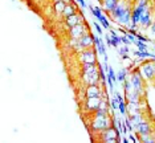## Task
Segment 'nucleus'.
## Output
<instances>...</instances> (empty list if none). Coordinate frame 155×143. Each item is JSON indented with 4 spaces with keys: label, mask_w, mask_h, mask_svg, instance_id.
<instances>
[{
    "label": "nucleus",
    "mask_w": 155,
    "mask_h": 143,
    "mask_svg": "<svg viewBox=\"0 0 155 143\" xmlns=\"http://www.w3.org/2000/svg\"><path fill=\"white\" fill-rule=\"evenodd\" d=\"M139 73L146 81H155V61H149L140 65Z\"/></svg>",
    "instance_id": "f03ea898"
},
{
    "label": "nucleus",
    "mask_w": 155,
    "mask_h": 143,
    "mask_svg": "<svg viewBox=\"0 0 155 143\" xmlns=\"http://www.w3.org/2000/svg\"><path fill=\"white\" fill-rule=\"evenodd\" d=\"M98 20H100V23H101V25H102V27H105V28H106V29H110V23H109L107 17L105 16V15H102V16H101Z\"/></svg>",
    "instance_id": "5701e85b"
},
{
    "label": "nucleus",
    "mask_w": 155,
    "mask_h": 143,
    "mask_svg": "<svg viewBox=\"0 0 155 143\" xmlns=\"http://www.w3.org/2000/svg\"><path fill=\"white\" fill-rule=\"evenodd\" d=\"M97 2H101V3H102V2H104V0H97Z\"/></svg>",
    "instance_id": "4c0bfd02"
},
{
    "label": "nucleus",
    "mask_w": 155,
    "mask_h": 143,
    "mask_svg": "<svg viewBox=\"0 0 155 143\" xmlns=\"http://www.w3.org/2000/svg\"><path fill=\"white\" fill-rule=\"evenodd\" d=\"M121 41H122V43L125 44V45H129L130 43H131V41H130V40L127 39V36H126V34H125V36H122V37H121Z\"/></svg>",
    "instance_id": "2f4dec72"
},
{
    "label": "nucleus",
    "mask_w": 155,
    "mask_h": 143,
    "mask_svg": "<svg viewBox=\"0 0 155 143\" xmlns=\"http://www.w3.org/2000/svg\"><path fill=\"white\" fill-rule=\"evenodd\" d=\"M155 21L154 17H153V12H151V8L149 7V8L146 9V11L143 12L142 17H140V23L139 25L142 28H150L151 25H153V23Z\"/></svg>",
    "instance_id": "1a4fd4ad"
},
{
    "label": "nucleus",
    "mask_w": 155,
    "mask_h": 143,
    "mask_svg": "<svg viewBox=\"0 0 155 143\" xmlns=\"http://www.w3.org/2000/svg\"><path fill=\"white\" fill-rule=\"evenodd\" d=\"M89 8H90L91 15H93L94 17H97V19H100V17L104 15V13H102V9L100 8V7H89Z\"/></svg>",
    "instance_id": "aec40b11"
},
{
    "label": "nucleus",
    "mask_w": 155,
    "mask_h": 143,
    "mask_svg": "<svg viewBox=\"0 0 155 143\" xmlns=\"http://www.w3.org/2000/svg\"><path fill=\"white\" fill-rule=\"evenodd\" d=\"M129 119H130V122H131V125H133V128H134V130H135L137 126H138L140 122L144 121V119H143V114L140 113V111H135V113H130V114H129Z\"/></svg>",
    "instance_id": "ddd939ff"
},
{
    "label": "nucleus",
    "mask_w": 155,
    "mask_h": 143,
    "mask_svg": "<svg viewBox=\"0 0 155 143\" xmlns=\"http://www.w3.org/2000/svg\"><path fill=\"white\" fill-rule=\"evenodd\" d=\"M68 3H65V2H57V3H54L53 4V12L56 13L57 16H62V13H64L65 11V7Z\"/></svg>",
    "instance_id": "f3484780"
},
{
    "label": "nucleus",
    "mask_w": 155,
    "mask_h": 143,
    "mask_svg": "<svg viewBox=\"0 0 155 143\" xmlns=\"http://www.w3.org/2000/svg\"><path fill=\"white\" fill-rule=\"evenodd\" d=\"M82 23H85V19H84V16L81 15L80 12L65 19V24L68 25V28H73V27L78 25V24H82Z\"/></svg>",
    "instance_id": "f8f14e48"
},
{
    "label": "nucleus",
    "mask_w": 155,
    "mask_h": 143,
    "mask_svg": "<svg viewBox=\"0 0 155 143\" xmlns=\"http://www.w3.org/2000/svg\"><path fill=\"white\" fill-rule=\"evenodd\" d=\"M129 81L131 82V85H133V89L135 90V92H138L140 96H143V93H144V85H143V77L140 76V73H139V69H134V70L130 73V76H129Z\"/></svg>",
    "instance_id": "f257e3e1"
},
{
    "label": "nucleus",
    "mask_w": 155,
    "mask_h": 143,
    "mask_svg": "<svg viewBox=\"0 0 155 143\" xmlns=\"http://www.w3.org/2000/svg\"><path fill=\"white\" fill-rule=\"evenodd\" d=\"M78 60L81 64H97V53L96 48H89L78 53Z\"/></svg>",
    "instance_id": "20e7f679"
},
{
    "label": "nucleus",
    "mask_w": 155,
    "mask_h": 143,
    "mask_svg": "<svg viewBox=\"0 0 155 143\" xmlns=\"http://www.w3.org/2000/svg\"><path fill=\"white\" fill-rule=\"evenodd\" d=\"M126 76H127V70H121L117 74V81H119V82H125L126 81Z\"/></svg>",
    "instance_id": "b1692460"
},
{
    "label": "nucleus",
    "mask_w": 155,
    "mask_h": 143,
    "mask_svg": "<svg viewBox=\"0 0 155 143\" xmlns=\"http://www.w3.org/2000/svg\"><path fill=\"white\" fill-rule=\"evenodd\" d=\"M94 28H96V32H97V34L98 36H101L102 34V29H101V25L98 23H94Z\"/></svg>",
    "instance_id": "7c9ffc66"
},
{
    "label": "nucleus",
    "mask_w": 155,
    "mask_h": 143,
    "mask_svg": "<svg viewBox=\"0 0 155 143\" xmlns=\"http://www.w3.org/2000/svg\"><path fill=\"white\" fill-rule=\"evenodd\" d=\"M53 2H54V3H57V2H61V0H53Z\"/></svg>",
    "instance_id": "e433bc0d"
},
{
    "label": "nucleus",
    "mask_w": 155,
    "mask_h": 143,
    "mask_svg": "<svg viewBox=\"0 0 155 143\" xmlns=\"http://www.w3.org/2000/svg\"><path fill=\"white\" fill-rule=\"evenodd\" d=\"M102 143H117V139H109V141H102Z\"/></svg>",
    "instance_id": "72a5a7b5"
},
{
    "label": "nucleus",
    "mask_w": 155,
    "mask_h": 143,
    "mask_svg": "<svg viewBox=\"0 0 155 143\" xmlns=\"http://www.w3.org/2000/svg\"><path fill=\"white\" fill-rule=\"evenodd\" d=\"M110 106H111V109H118V106H119V99L117 98V96H114L113 98L110 99Z\"/></svg>",
    "instance_id": "393cba45"
},
{
    "label": "nucleus",
    "mask_w": 155,
    "mask_h": 143,
    "mask_svg": "<svg viewBox=\"0 0 155 143\" xmlns=\"http://www.w3.org/2000/svg\"><path fill=\"white\" fill-rule=\"evenodd\" d=\"M101 102H102L101 97H96V98H86L85 102H84V107H85V110L89 111V113H94V111L100 107Z\"/></svg>",
    "instance_id": "6e6552de"
},
{
    "label": "nucleus",
    "mask_w": 155,
    "mask_h": 143,
    "mask_svg": "<svg viewBox=\"0 0 155 143\" xmlns=\"http://www.w3.org/2000/svg\"><path fill=\"white\" fill-rule=\"evenodd\" d=\"M133 85H131V82L129 81V80H126L125 81V92H126V94H129V93H131L133 92Z\"/></svg>",
    "instance_id": "bb28decb"
},
{
    "label": "nucleus",
    "mask_w": 155,
    "mask_h": 143,
    "mask_svg": "<svg viewBox=\"0 0 155 143\" xmlns=\"http://www.w3.org/2000/svg\"><path fill=\"white\" fill-rule=\"evenodd\" d=\"M123 143H130V142H129L127 138H125V139H123Z\"/></svg>",
    "instance_id": "c9c22d12"
},
{
    "label": "nucleus",
    "mask_w": 155,
    "mask_h": 143,
    "mask_svg": "<svg viewBox=\"0 0 155 143\" xmlns=\"http://www.w3.org/2000/svg\"><path fill=\"white\" fill-rule=\"evenodd\" d=\"M87 33H90V32H89V27H87L86 23L78 24V25H76L73 28H69V29H68L69 37H70V39H73V40H78L82 36L87 34Z\"/></svg>",
    "instance_id": "7ed1b4c3"
},
{
    "label": "nucleus",
    "mask_w": 155,
    "mask_h": 143,
    "mask_svg": "<svg viewBox=\"0 0 155 143\" xmlns=\"http://www.w3.org/2000/svg\"><path fill=\"white\" fill-rule=\"evenodd\" d=\"M134 56H135V57H142V58H144V57H153V58H155V56H151L149 52H144V50H135V52H134Z\"/></svg>",
    "instance_id": "412c9836"
},
{
    "label": "nucleus",
    "mask_w": 155,
    "mask_h": 143,
    "mask_svg": "<svg viewBox=\"0 0 155 143\" xmlns=\"http://www.w3.org/2000/svg\"><path fill=\"white\" fill-rule=\"evenodd\" d=\"M77 2L80 3V4H81V7H82L84 9H85V8H87V4H86V2H85V0H77Z\"/></svg>",
    "instance_id": "473e14b6"
},
{
    "label": "nucleus",
    "mask_w": 155,
    "mask_h": 143,
    "mask_svg": "<svg viewBox=\"0 0 155 143\" xmlns=\"http://www.w3.org/2000/svg\"><path fill=\"white\" fill-rule=\"evenodd\" d=\"M93 39H94V45H96V49L98 50V53L101 56H106V49H105V45L102 44V40L100 36H94L93 34Z\"/></svg>",
    "instance_id": "dca6fc26"
},
{
    "label": "nucleus",
    "mask_w": 155,
    "mask_h": 143,
    "mask_svg": "<svg viewBox=\"0 0 155 143\" xmlns=\"http://www.w3.org/2000/svg\"><path fill=\"white\" fill-rule=\"evenodd\" d=\"M100 134H101L100 135L101 142L102 141H109V139H117L118 134H119V130H117V128H114L113 126H110L109 128H106V130L101 131Z\"/></svg>",
    "instance_id": "9b49d317"
},
{
    "label": "nucleus",
    "mask_w": 155,
    "mask_h": 143,
    "mask_svg": "<svg viewBox=\"0 0 155 143\" xmlns=\"http://www.w3.org/2000/svg\"><path fill=\"white\" fill-rule=\"evenodd\" d=\"M137 132L139 134V137H144V135H151L153 134V126L149 121H142L137 126Z\"/></svg>",
    "instance_id": "9d476101"
},
{
    "label": "nucleus",
    "mask_w": 155,
    "mask_h": 143,
    "mask_svg": "<svg viewBox=\"0 0 155 143\" xmlns=\"http://www.w3.org/2000/svg\"><path fill=\"white\" fill-rule=\"evenodd\" d=\"M134 44H135L140 50H146V45L143 44V41H137V40H135V43H134Z\"/></svg>",
    "instance_id": "c756f323"
},
{
    "label": "nucleus",
    "mask_w": 155,
    "mask_h": 143,
    "mask_svg": "<svg viewBox=\"0 0 155 143\" xmlns=\"http://www.w3.org/2000/svg\"><path fill=\"white\" fill-rule=\"evenodd\" d=\"M107 77H110L113 81H117V76H115L114 69H113V68H109V70H107Z\"/></svg>",
    "instance_id": "cd10ccee"
},
{
    "label": "nucleus",
    "mask_w": 155,
    "mask_h": 143,
    "mask_svg": "<svg viewBox=\"0 0 155 143\" xmlns=\"http://www.w3.org/2000/svg\"><path fill=\"white\" fill-rule=\"evenodd\" d=\"M118 109H119V111H121V114H126V113H127V106H126L125 101H121V102H119Z\"/></svg>",
    "instance_id": "a878e982"
},
{
    "label": "nucleus",
    "mask_w": 155,
    "mask_h": 143,
    "mask_svg": "<svg viewBox=\"0 0 155 143\" xmlns=\"http://www.w3.org/2000/svg\"><path fill=\"white\" fill-rule=\"evenodd\" d=\"M104 93H106V90L104 92L101 85H90L85 89V98H96V97H101L102 98Z\"/></svg>",
    "instance_id": "0eeeda50"
},
{
    "label": "nucleus",
    "mask_w": 155,
    "mask_h": 143,
    "mask_svg": "<svg viewBox=\"0 0 155 143\" xmlns=\"http://www.w3.org/2000/svg\"><path fill=\"white\" fill-rule=\"evenodd\" d=\"M118 2L119 0H104V2H102V8L105 9V13L109 15V13L115 8V5L118 4Z\"/></svg>",
    "instance_id": "2eb2a0df"
},
{
    "label": "nucleus",
    "mask_w": 155,
    "mask_h": 143,
    "mask_svg": "<svg viewBox=\"0 0 155 143\" xmlns=\"http://www.w3.org/2000/svg\"><path fill=\"white\" fill-rule=\"evenodd\" d=\"M150 29H151V33H153V34H155V21L153 23V25L150 27Z\"/></svg>",
    "instance_id": "f704fd0d"
},
{
    "label": "nucleus",
    "mask_w": 155,
    "mask_h": 143,
    "mask_svg": "<svg viewBox=\"0 0 155 143\" xmlns=\"http://www.w3.org/2000/svg\"><path fill=\"white\" fill-rule=\"evenodd\" d=\"M111 126V119L109 118V115L106 117H100V118H94L93 122H91V130L93 131H104Z\"/></svg>",
    "instance_id": "39448f33"
},
{
    "label": "nucleus",
    "mask_w": 155,
    "mask_h": 143,
    "mask_svg": "<svg viewBox=\"0 0 155 143\" xmlns=\"http://www.w3.org/2000/svg\"><path fill=\"white\" fill-rule=\"evenodd\" d=\"M139 141L142 143H155V137H153V135H144V137H139Z\"/></svg>",
    "instance_id": "4be33fe9"
},
{
    "label": "nucleus",
    "mask_w": 155,
    "mask_h": 143,
    "mask_svg": "<svg viewBox=\"0 0 155 143\" xmlns=\"http://www.w3.org/2000/svg\"><path fill=\"white\" fill-rule=\"evenodd\" d=\"M131 12H133V7L130 5L126 9H123V11L115 17L114 21H117L118 24H121L123 27H129L130 23H131Z\"/></svg>",
    "instance_id": "423d86ee"
},
{
    "label": "nucleus",
    "mask_w": 155,
    "mask_h": 143,
    "mask_svg": "<svg viewBox=\"0 0 155 143\" xmlns=\"http://www.w3.org/2000/svg\"><path fill=\"white\" fill-rule=\"evenodd\" d=\"M110 39H111V47H114V48H118L119 44L122 43L121 37H118L114 31H110Z\"/></svg>",
    "instance_id": "6ab92c4d"
},
{
    "label": "nucleus",
    "mask_w": 155,
    "mask_h": 143,
    "mask_svg": "<svg viewBox=\"0 0 155 143\" xmlns=\"http://www.w3.org/2000/svg\"><path fill=\"white\" fill-rule=\"evenodd\" d=\"M119 54H121L122 56V57H123V56H127V52H129V48H127V45H123V47L122 48H119Z\"/></svg>",
    "instance_id": "c85d7f7f"
},
{
    "label": "nucleus",
    "mask_w": 155,
    "mask_h": 143,
    "mask_svg": "<svg viewBox=\"0 0 155 143\" xmlns=\"http://www.w3.org/2000/svg\"><path fill=\"white\" fill-rule=\"evenodd\" d=\"M140 94L138 92H135V90H133L131 93L126 94V99H127L129 103H137V102H140Z\"/></svg>",
    "instance_id": "a211bd4d"
},
{
    "label": "nucleus",
    "mask_w": 155,
    "mask_h": 143,
    "mask_svg": "<svg viewBox=\"0 0 155 143\" xmlns=\"http://www.w3.org/2000/svg\"><path fill=\"white\" fill-rule=\"evenodd\" d=\"M76 13H78V9H77V5L74 4V3H68L65 7V11L64 13H62V17H64V20L66 19V17L72 16V15H76Z\"/></svg>",
    "instance_id": "4468645a"
}]
</instances>
